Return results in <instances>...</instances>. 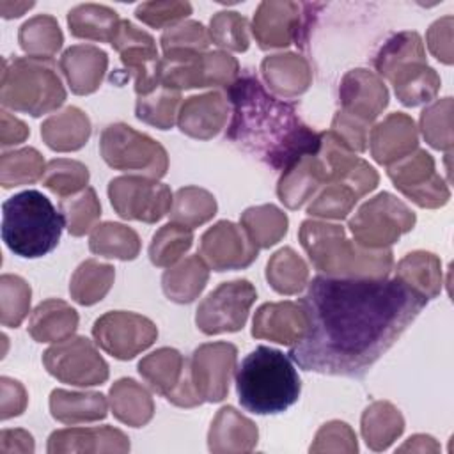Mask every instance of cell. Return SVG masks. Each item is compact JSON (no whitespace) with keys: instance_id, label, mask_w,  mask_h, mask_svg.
Listing matches in <instances>:
<instances>
[{"instance_id":"cell-50","label":"cell","mask_w":454,"mask_h":454,"mask_svg":"<svg viewBox=\"0 0 454 454\" xmlns=\"http://www.w3.org/2000/svg\"><path fill=\"white\" fill-rule=\"evenodd\" d=\"M190 12L192 5L188 2H145L135 11L140 21L154 28L174 25Z\"/></svg>"},{"instance_id":"cell-9","label":"cell","mask_w":454,"mask_h":454,"mask_svg":"<svg viewBox=\"0 0 454 454\" xmlns=\"http://www.w3.org/2000/svg\"><path fill=\"white\" fill-rule=\"evenodd\" d=\"M110 202L126 220L158 222L170 211L172 193L167 184L151 177L122 176L110 181Z\"/></svg>"},{"instance_id":"cell-1","label":"cell","mask_w":454,"mask_h":454,"mask_svg":"<svg viewBox=\"0 0 454 454\" xmlns=\"http://www.w3.org/2000/svg\"><path fill=\"white\" fill-rule=\"evenodd\" d=\"M427 300L397 277L317 275L300 301L307 332L287 356L305 371L360 378L413 323Z\"/></svg>"},{"instance_id":"cell-2","label":"cell","mask_w":454,"mask_h":454,"mask_svg":"<svg viewBox=\"0 0 454 454\" xmlns=\"http://www.w3.org/2000/svg\"><path fill=\"white\" fill-rule=\"evenodd\" d=\"M227 99L232 105L227 138L273 170L286 172L317 154L321 135L300 119L294 105L266 92L255 74L238 76L227 87Z\"/></svg>"},{"instance_id":"cell-48","label":"cell","mask_w":454,"mask_h":454,"mask_svg":"<svg viewBox=\"0 0 454 454\" xmlns=\"http://www.w3.org/2000/svg\"><path fill=\"white\" fill-rule=\"evenodd\" d=\"M358 200V195L348 184L337 181L325 188L321 195L309 206V215L325 216V218H344L353 204Z\"/></svg>"},{"instance_id":"cell-14","label":"cell","mask_w":454,"mask_h":454,"mask_svg":"<svg viewBox=\"0 0 454 454\" xmlns=\"http://www.w3.org/2000/svg\"><path fill=\"white\" fill-rule=\"evenodd\" d=\"M110 44L121 53L126 71L133 74L138 96H145L160 85V59L154 39L147 32L121 20Z\"/></svg>"},{"instance_id":"cell-7","label":"cell","mask_w":454,"mask_h":454,"mask_svg":"<svg viewBox=\"0 0 454 454\" xmlns=\"http://www.w3.org/2000/svg\"><path fill=\"white\" fill-rule=\"evenodd\" d=\"M103 160L117 170L145 172L151 177H161L167 172L165 149L144 133L126 124L108 126L99 142Z\"/></svg>"},{"instance_id":"cell-35","label":"cell","mask_w":454,"mask_h":454,"mask_svg":"<svg viewBox=\"0 0 454 454\" xmlns=\"http://www.w3.org/2000/svg\"><path fill=\"white\" fill-rule=\"evenodd\" d=\"M89 247L94 254L126 261L137 257L140 250V239L133 229L106 222L94 229Z\"/></svg>"},{"instance_id":"cell-24","label":"cell","mask_w":454,"mask_h":454,"mask_svg":"<svg viewBox=\"0 0 454 454\" xmlns=\"http://www.w3.org/2000/svg\"><path fill=\"white\" fill-rule=\"evenodd\" d=\"M323 181H328L326 170L317 154H312L301 158L282 174L277 192L287 207L296 209L317 190Z\"/></svg>"},{"instance_id":"cell-29","label":"cell","mask_w":454,"mask_h":454,"mask_svg":"<svg viewBox=\"0 0 454 454\" xmlns=\"http://www.w3.org/2000/svg\"><path fill=\"white\" fill-rule=\"evenodd\" d=\"M121 20L117 12L106 5L83 4L69 11L67 25L74 37L99 43H112Z\"/></svg>"},{"instance_id":"cell-46","label":"cell","mask_w":454,"mask_h":454,"mask_svg":"<svg viewBox=\"0 0 454 454\" xmlns=\"http://www.w3.org/2000/svg\"><path fill=\"white\" fill-rule=\"evenodd\" d=\"M2 289V325L16 328L27 316L30 305V287L16 275H4L0 278Z\"/></svg>"},{"instance_id":"cell-44","label":"cell","mask_w":454,"mask_h":454,"mask_svg":"<svg viewBox=\"0 0 454 454\" xmlns=\"http://www.w3.org/2000/svg\"><path fill=\"white\" fill-rule=\"evenodd\" d=\"M89 181V172L87 167L82 165L80 161H73V160H51L46 165L44 170V177H43V184L60 195V197H67L73 195L74 192H78L80 188H83Z\"/></svg>"},{"instance_id":"cell-13","label":"cell","mask_w":454,"mask_h":454,"mask_svg":"<svg viewBox=\"0 0 454 454\" xmlns=\"http://www.w3.org/2000/svg\"><path fill=\"white\" fill-rule=\"evenodd\" d=\"M92 335L112 356L129 360L154 342L158 330L147 317L119 310L101 316L94 323Z\"/></svg>"},{"instance_id":"cell-49","label":"cell","mask_w":454,"mask_h":454,"mask_svg":"<svg viewBox=\"0 0 454 454\" xmlns=\"http://www.w3.org/2000/svg\"><path fill=\"white\" fill-rule=\"evenodd\" d=\"M209 44V37L199 21H184L170 27L161 35L163 51L168 50H195L202 51Z\"/></svg>"},{"instance_id":"cell-25","label":"cell","mask_w":454,"mask_h":454,"mask_svg":"<svg viewBox=\"0 0 454 454\" xmlns=\"http://www.w3.org/2000/svg\"><path fill=\"white\" fill-rule=\"evenodd\" d=\"M89 135L90 122L87 115L74 106L50 117L41 126V137L46 145L55 151H76L87 142Z\"/></svg>"},{"instance_id":"cell-20","label":"cell","mask_w":454,"mask_h":454,"mask_svg":"<svg viewBox=\"0 0 454 454\" xmlns=\"http://www.w3.org/2000/svg\"><path fill=\"white\" fill-rule=\"evenodd\" d=\"M307 332V316L293 301L264 303L254 317V337H266L280 344H296Z\"/></svg>"},{"instance_id":"cell-36","label":"cell","mask_w":454,"mask_h":454,"mask_svg":"<svg viewBox=\"0 0 454 454\" xmlns=\"http://www.w3.org/2000/svg\"><path fill=\"white\" fill-rule=\"evenodd\" d=\"M114 282V268L98 261H85L73 275L69 291L71 296L82 305H92L99 301Z\"/></svg>"},{"instance_id":"cell-45","label":"cell","mask_w":454,"mask_h":454,"mask_svg":"<svg viewBox=\"0 0 454 454\" xmlns=\"http://www.w3.org/2000/svg\"><path fill=\"white\" fill-rule=\"evenodd\" d=\"M60 213L64 216L67 231L73 236H82L92 227V223L101 215V206L96 199V192L92 188H87L78 197L67 200L62 199Z\"/></svg>"},{"instance_id":"cell-3","label":"cell","mask_w":454,"mask_h":454,"mask_svg":"<svg viewBox=\"0 0 454 454\" xmlns=\"http://www.w3.org/2000/svg\"><path fill=\"white\" fill-rule=\"evenodd\" d=\"M236 392L247 411L277 415L298 401L301 383L287 355L268 346H257L236 371Z\"/></svg>"},{"instance_id":"cell-52","label":"cell","mask_w":454,"mask_h":454,"mask_svg":"<svg viewBox=\"0 0 454 454\" xmlns=\"http://www.w3.org/2000/svg\"><path fill=\"white\" fill-rule=\"evenodd\" d=\"M34 7V2H0V11L4 18H18L23 14V11Z\"/></svg>"},{"instance_id":"cell-42","label":"cell","mask_w":454,"mask_h":454,"mask_svg":"<svg viewBox=\"0 0 454 454\" xmlns=\"http://www.w3.org/2000/svg\"><path fill=\"white\" fill-rule=\"evenodd\" d=\"M193 241L192 229L177 222L163 225L154 236L149 247V257L154 266H170L176 262Z\"/></svg>"},{"instance_id":"cell-34","label":"cell","mask_w":454,"mask_h":454,"mask_svg":"<svg viewBox=\"0 0 454 454\" xmlns=\"http://www.w3.org/2000/svg\"><path fill=\"white\" fill-rule=\"evenodd\" d=\"M241 223L254 245L261 248L275 245L287 231L286 215L271 204L248 207L241 216Z\"/></svg>"},{"instance_id":"cell-11","label":"cell","mask_w":454,"mask_h":454,"mask_svg":"<svg viewBox=\"0 0 454 454\" xmlns=\"http://www.w3.org/2000/svg\"><path fill=\"white\" fill-rule=\"evenodd\" d=\"M43 362L51 376L80 387L99 385L108 378V365L85 337L64 339L46 349Z\"/></svg>"},{"instance_id":"cell-10","label":"cell","mask_w":454,"mask_h":454,"mask_svg":"<svg viewBox=\"0 0 454 454\" xmlns=\"http://www.w3.org/2000/svg\"><path fill=\"white\" fill-rule=\"evenodd\" d=\"M255 296L257 293L248 280L220 284L199 305L197 326L207 335L241 330Z\"/></svg>"},{"instance_id":"cell-37","label":"cell","mask_w":454,"mask_h":454,"mask_svg":"<svg viewBox=\"0 0 454 454\" xmlns=\"http://www.w3.org/2000/svg\"><path fill=\"white\" fill-rule=\"evenodd\" d=\"M20 46L32 57L51 59V55L62 46L59 23L48 14H39L25 21L20 28Z\"/></svg>"},{"instance_id":"cell-18","label":"cell","mask_w":454,"mask_h":454,"mask_svg":"<svg viewBox=\"0 0 454 454\" xmlns=\"http://www.w3.org/2000/svg\"><path fill=\"white\" fill-rule=\"evenodd\" d=\"M200 255L216 271L248 266L257 257V247L250 236L232 222H218L200 239Z\"/></svg>"},{"instance_id":"cell-28","label":"cell","mask_w":454,"mask_h":454,"mask_svg":"<svg viewBox=\"0 0 454 454\" xmlns=\"http://www.w3.org/2000/svg\"><path fill=\"white\" fill-rule=\"evenodd\" d=\"M261 69L268 85L284 96H298L310 83L307 62L294 53L268 57L262 60Z\"/></svg>"},{"instance_id":"cell-26","label":"cell","mask_w":454,"mask_h":454,"mask_svg":"<svg viewBox=\"0 0 454 454\" xmlns=\"http://www.w3.org/2000/svg\"><path fill=\"white\" fill-rule=\"evenodd\" d=\"M78 325V314L60 300H46L37 305L30 317L28 332L37 342L64 340Z\"/></svg>"},{"instance_id":"cell-40","label":"cell","mask_w":454,"mask_h":454,"mask_svg":"<svg viewBox=\"0 0 454 454\" xmlns=\"http://www.w3.org/2000/svg\"><path fill=\"white\" fill-rule=\"evenodd\" d=\"M215 213H216L215 197L206 190L188 186V188L177 190L170 216L174 222L193 229L207 222Z\"/></svg>"},{"instance_id":"cell-47","label":"cell","mask_w":454,"mask_h":454,"mask_svg":"<svg viewBox=\"0 0 454 454\" xmlns=\"http://www.w3.org/2000/svg\"><path fill=\"white\" fill-rule=\"evenodd\" d=\"M247 20L238 12H218L211 18V39L215 44L234 50L245 51L248 48V34H247Z\"/></svg>"},{"instance_id":"cell-16","label":"cell","mask_w":454,"mask_h":454,"mask_svg":"<svg viewBox=\"0 0 454 454\" xmlns=\"http://www.w3.org/2000/svg\"><path fill=\"white\" fill-rule=\"evenodd\" d=\"M236 362V348L229 342L204 344L195 349L190 371L202 401H222L229 390V378Z\"/></svg>"},{"instance_id":"cell-30","label":"cell","mask_w":454,"mask_h":454,"mask_svg":"<svg viewBox=\"0 0 454 454\" xmlns=\"http://www.w3.org/2000/svg\"><path fill=\"white\" fill-rule=\"evenodd\" d=\"M51 415L60 422L78 420H98L106 415L105 395L98 392H67L53 390L50 397Z\"/></svg>"},{"instance_id":"cell-39","label":"cell","mask_w":454,"mask_h":454,"mask_svg":"<svg viewBox=\"0 0 454 454\" xmlns=\"http://www.w3.org/2000/svg\"><path fill=\"white\" fill-rule=\"evenodd\" d=\"M417 60L426 62L420 35L417 32H401L392 35L380 50L376 69L381 76L388 78L397 67Z\"/></svg>"},{"instance_id":"cell-4","label":"cell","mask_w":454,"mask_h":454,"mask_svg":"<svg viewBox=\"0 0 454 454\" xmlns=\"http://www.w3.org/2000/svg\"><path fill=\"white\" fill-rule=\"evenodd\" d=\"M64 216L37 190H25L2 204V239L20 257L50 254L60 239Z\"/></svg>"},{"instance_id":"cell-27","label":"cell","mask_w":454,"mask_h":454,"mask_svg":"<svg viewBox=\"0 0 454 454\" xmlns=\"http://www.w3.org/2000/svg\"><path fill=\"white\" fill-rule=\"evenodd\" d=\"M388 78L394 83L397 98L406 106H417L429 101L440 87L438 74L422 60L397 67Z\"/></svg>"},{"instance_id":"cell-23","label":"cell","mask_w":454,"mask_h":454,"mask_svg":"<svg viewBox=\"0 0 454 454\" xmlns=\"http://www.w3.org/2000/svg\"><path fill=\"white\" fill-rule=\"evenodd\" d=\"M108 59L106 53L96 46H71L60 59V67L74 94L94 92L105 74Z\"/></svg>"},{"instance_id":"cell-21","label":"cell","mask_w":454,"mask_h":454,"mask_svg":"<svg viewBox=\"0 0 454 454\" xmlns=\"http://www.w3.org/2000/svg\"><path fill=\"white\" fill-rule=\"evenodd\" d=\"M417 147V129L404 114H392L371 135V151L378 163H392L408 156Z\"/></svg>"},{"instance_id":"cell-8","label":"cell","mask_w":454,"mask_h":454,"mask_svg":"<svg viewBox=\"0 0 454 454\" xmlns=\"http://www.w3.org/2000/svg\"><path fill=\"white\" fill-rule=\"evenodd\" d=\"M415 223V215L394 195L380 193L364 204L355 218L349 220V229L356 243L367 248H385L408 232Z\"/></svg>"},{"instance_id":"cell-19","label":"cell","mask_w":454,"mask_h":454,"mask_svg":"<svg viewBox=\"0 0 454 454\" xmlns=\"http://www.w3.org/2000/svg\"><path fill=\"white\" fill-rule=\"evenodd\" d=\"M340 101L346 114L371 122L388 103V92L381 80L365 69L349 71L340 85Z\"/></svg>"},{"instance_id":"cell-31","label":"cell","mask_w":454,"mask_h":454,"mask_svg":"<svg viewBox=\"0 0 454 454\" xmlns=\"http://www.w3.org/2000/svg\"><path fill=\"white\" fill-rule=\"evenodd\" d=\"M110 403L115 417L135 427L144 426L153 415V401L145 388L133 380H119L110 388Z\"/></svg>"},{"instance_id":"cell-12","label":"cell","mask_w":454,"mask_h":454,"mask_svg":"<svg viewBox=\"0 0 454 454\" xmlns=\"http://www.w3.org/2000/svg\"><path fill=\"white\" fill-rule=\"evenodd\" d=\"M138 372L149 385L177 406H195L202 399L192 381L188 362L170 348H161L138 364Z\"/></svg>"},{"instance_id":"cell-41","label":"cell","mask_w":454,"mask_h":454,"mask_svg":"<svg viewBox=\"0 0 454 454\" xmlns=\"http://www.w3.org/2000/svg\"><path fill=\"white\" fill-rule=\"evenodd\" d=\"M179 99H181L179 90L160 83L153 92L145 96H138L137 117L160 129H168L174 124L176 106Z\"/></svg>"},{"instance_id":"cell-33","label":"cell","mask_w":454,"mask_h":454,"mask_svg":"<svg viewBox=\"0 0 454 454\" xmlns=\"http://www.w3.org/2000/svg\"><path fill=\"white\" fill-rule=\"evenodd\" d=\"M403 417L388 403H374L362 417V433L367 445L374 450L387 449L403 433Z\"/></svg>"},{"instance_id":"cell-17","label":"cell","mask_w":454,"mask_h":454,"mask_svg":"<svg viewBox=\"0 0 454 454\" xmlns=\"http://www.w3.org/2000/svg\"><path fill=\"white\" fill-rule=\"evenodd\" d=\"M303 4L294 2H262L254 16V35L262 50L301 44L307 30V18L300 14Z\"/></svg>"},{"instance_id":"cell-38","label":"cell","mask_w":454,"mask_h":454,"mask_svg":"<svg viewBox=\"0 0 454 454\" xmlns=\"http://www.w3.org/2000/svg\"><path fill=\"white\" fill-rule=\"evenodd\" d=\"M307 275L309 271L305 262L294 254L293 248H282L268 261L266 277L271 287L282 294L301 291L307 282Z\"/></svg>"},{"instance_id":"cell-32","label":"cell","mask_w":454,"mask_h":454,"mask_svg":"<svg viewBox=\"0 0 454 454\" xmlns=\"http://www.w3.org/2000/svg\"><path fill=\"white\" fill-rule=\"evenodd\" d=\"M161 282L168 300L188 303L204 289L207 282V268L199 255H192L179 266L167 270Z\"/></svg>"},{"instance_id":"cell-6","label":"cell","mask_w":454,"mask_h":454,"mask_svg":"<svg viewBox=\"0 0 454 454\" xmlns=\"http://www.w3.org/2000/svg\"><path fill=\"white\" fill-rule=\"evenodd\" d=\"M2 105L39 117L66 99V90L57 76L51 59L16 57L4 59Z\"/></svg>"},{"instance_id":"cell-51","label":"cell","mask_w":454,"mask_h":454,"mask_svg":"<svg viewBox=\"0 0 454 454\" xmlns=\"http://www.w3.org/2000/svg\"><path fill=\"white\" fill-rule=\"evenodd\" d=\"M238 62L223 51L204 53V85L229 87L238 78Z\"/></svg>"},{"instance_id":"cell-43","label":"cell","mask_w":454,"mask_h":454,"mask_svg":"<svg viewBox=\"0 0 454 454\" xmlns=\"http://www.w3.org/2000/svg\"><path fill=\"white\" fill-rule=\"evenodd\" d=\"M43 172H44L43 158L32 147L2 154V186L4 188L34 183L43 176Z\"/></svg>"},{"instance_id":"cell-15","label":"cell","mask_w":454,"mask_h":454,"mask_svg":"<svg viewBox=\"0 0 454 454\" xmlns=\"http://www.w3.org/2000/svg\"><path fill=\"white\" fill-rule=\"evenodd\" d=\"M388 176L406 197L422 207L443 206L449 190L434 174V161L426 151H417L388 167Z\"/></svg>"},{"instance_id":"cell-5","label":"cell","mask_w":454,"mask_h":454,"mask_svg":"<svg viewBox=\"0 0 454 454\" xmlns=\"http://www.w3.org/2000/svg\"><path fill=\"white\" fill-rule=\"evenodd\" d=\"M300 239L312 264L332 277H387L392 266L388 248L365 250L344 238L339 225L305 220L300 229Z\"/></svg>"},{"instance_id":"cell-22","label":"cell","mask_w":454,"mask_h":454,"mask_svg":"<svg viewBox=\"0 0 454 454\" xmlns=\"http://www.w3.org/2000/svg\"><path fill=\"white\" fill-rule=\"evenodd\" d=\"M227 119V103L220 92L192 96L184 101L179 114V128L195 138L215 137Z\"/></svg>"}]
</instances>
